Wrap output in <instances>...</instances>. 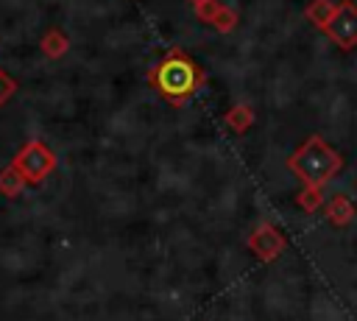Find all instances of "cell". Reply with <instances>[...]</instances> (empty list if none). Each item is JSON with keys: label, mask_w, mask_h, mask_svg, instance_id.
<instances>
[{"label": "cell", "mask_w": 357, "mask_h": 321, "mask_svg": "<svg viewBox=\"0 0 357 321\" xmlns=\"http://www.w3.org/2000/svg\"><path fill=\"white\" fill-rule=\"evenodd\" d=\"M153 84L159 87V92L170 100H184L187 95H192L201 84V73L198 67L184 59V56H167L156 73H153Z\"/></svg>", "instance_id": "1"}, {"label": "cell", "mask_w": 357, "mask_h": 321, "mask_svg": "<svg viewBox=\"0 0 357 321\" xmlns=\"http://www.w3.org/2000/svg\"><path fill=\"white\" fill-rule=\"evenodd\" d=\"M296 165L301 167L298 173H301L304 179H310V181H321V179H326V176L332 173V167H335V156L326 151V145L312 142L304 154L296 156Z\"/></svg>", "instance_id": "2"}]
</instances>
